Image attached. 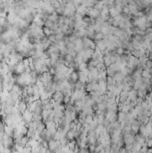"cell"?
<instances>
[{"label": "cell", "mask_w": 152, "mask_h": 153, "mask_svg": "<svg viewBox=\"0 0 152 153\" xmlns=\"http://www.w3.org/2000/svg\"><path fill=\"white\" fill-rule=\"evenodd\" d=\"M69 81L72 83H76L77 81H79V74H78V71H73L70 73V78Z\"/></svg>", "instance_id": "6da1fadb"}, {"label": "cell", "mask_w": 152, "mask_h": 153, "mask_svg": "<svg viewBox=\"0 0 152 153\" xmlns=\"http://www.w3.org/2000/svg\"><path fill=\"white\" fill-rule=\"evenodd\" d=\"M113 78H114V80H115V82H122V81L124 79V75L119 71V72H116V73L114 74Z\"/></svg>", "instance_id": "7a4b0ae2"}, {"label": "cell", "mask_w": 152, "mask_h": 153, "mask_svg": "<svg viewBox=\"0 0 152 153\" xmlns=\"http://www.w3.org/2000/svg\"><path fill=\"white\" fill-rule=\"evenodd\" d=\"M105 39V35H104L103 33L101 32V31H98V32H96L95 33V36H94V41L97 42L98 40H102Z\"/></svg>", "instance_id": "3957f363"}, {"label": "cell", "mask_w": 152, "mask_h": 153, "mask_svg": "<svg viewBox=\"0 0 152 153\" xmlns=\"http://www.w3.org/2000/svg\"><path fill=\"white\" fill-rule=\"evenodd\" d=\"M93 122V115H87L86 117H85L84 123H87V124H91Z\"/></svg>", "instance_id": "277c9868"}, {"label": "cell", "mask_w": 152, "mask_h": 153, "mask_svg": "<svg viewBox=\"0 0 152 153\" xmlns=\"http://www.w3.org/2000/svg\"><path fill=\"white\" fill-rule=\"evenodd\" d=\"M56 36V41H60V40H63L64 38H65V33L64 32H60V33H56L55 34Z\"/></svg>", "instance_id": "5b68a950"}]
</instances>
